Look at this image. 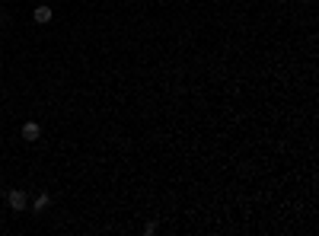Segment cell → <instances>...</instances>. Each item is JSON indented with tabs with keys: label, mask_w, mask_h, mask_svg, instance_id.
Returning <instances> with one entry per match:
<instances>
[{
	"label": "cell",
	"mask_w": 319,
	"mask_h": 236,
	"mask_svg": "<svg viewBox=\"0 0 319 236\" xmlns=\"http://www.w3.org/2000/svg\"><path fill=\"white\" fill-rule=\"evenodd\" d=\"M38 137H42V128H38L35 122H26L23 125V141H29V144H32V141H38Z\"/></svg>",
	"instance_id": "obj_3"
},
{
	"label": "cell",
	"mask_w": 319,
	"mask_h": 236,
	"mask_svg": "<svg viewBox=\"0 0 319 236\" xmlns=\"http://www.w3.org/2000/svg\"><path fill=\"white\" fill-rule=\"evenodd\" d=\"M51 16H54V10H51V7H45V3H42V7H35V10H32V19H35L38 26L51 23Z\"/></svg>",
	"instance_id": "obj_2"
},
{
	"label": "cell",
	"mask_w": 319,
	"mask_h": 236,
	"mask_svg": "<svg viewBox=\"0 0 319 236\" xmlns=\"http://www.w3.org/2000/svg\"><path fill=\"white\" fill-rule=\"evenodd\" d=\"M7 201H10V207H13V211H26V205H29L23 189H13V191L7 195Z\"/></svg>",
	"instance_id": "obj_1"
},
{
	"label": "cell",
	"mask_w": 319,
	"mask_h": 236,
	"mask_svg": "<svg viewBox=\"0 0 319 236\" xmlns=\"http://www.w3.org/2000/svg\"><path fill=\"white\" fill-rule=\"evenodd\" d=\"M45 207H51V195H48V191H42V195H38V198L32 201V211H35V214H42Z\"/></svg>",
	"instance_id": "obj_4"
},
{
	"label": "cell",
	"mask_w": 319,
	"mask_h": 236,
	"mask_svg": "<svg viewBox=\"0 0 319 236\" xmlns=\"http://www.w3.org/2000/svg\"><path fill=\"white\" fill-rule=\"evenodd\" d=\"M7 19H10V16H7V13H3V10H0V26L7 23Z\"/></svg>",
	"instance_id": "obj_5"
}]
</instances>
